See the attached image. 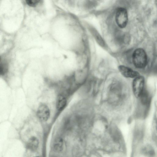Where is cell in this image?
<instances>
[{
    "label": "cell",
    "mask_w": 157,
    "mask_h": 157,
    "mask_svg": "<svg viewBox=\"0 0 157 157\" xmlns=\"http://www.w3.org/2000/svg\"><path fill=\"white\" fill-rule=\"evenodd\" d=\"M132 60L135 67L138 68H142L145 67L147 64V56L143 49L137 48L133 53Z\"/></svg>",
    "instance_id": "cell-1"
},
{
    "label": "cell",
    "mask_w": 157,
    "mask_h": 157,
    "mask_svg": "<svg viewBox=\"0 0 157 157\" xmlns=\"http://www.w3.org/2000/svg\"><path fill=\"white\" fill-rule=\"evenodd\" d=\"M115 19L118 25L123 28L126 26L128 21V16L126 10L123 7H120L117 10Z\"/></svg>",
    "instance_id": "cell-2"
},
{
    "label": "cell",
    "mask_w": 157,
    "mask_h": 157,
    "mask_svg": "<svg viewBox=\"0 0 157 157\" xmlns=\"http://www.w3.org/2000/svg\"><path fill=\"white\" fill-rule=\"evenodd\" d=\"M144 78L139 76L134 79L132 83V90L134 94L137 98L139 97L144 91Z\"/></svg>",
    "instance_id": "cell-3"
},
{
    "label": "cell",
    "mask_w": 157,
    "mask_h": 157,
    "mask_svg": "<svg viewBox=\"0 0 157 157\" xmlns=\"http://www.w3.org/2000/svg\"><path fill=\"white\" fill-rule=\"evenodd\" d=\"M50 115V111L48 106L44 103L40 104L36 111V115L38 118L42 121L46 122L49 119Z\"/></svg>",
    "instance_id": "cell-4"
},
{
    "label": "cell",
    "mask_w": 157,
    "mask_h": 157,
    "mask_svg": "<svg viewBox=\"0 0 157 157\" xmlns=\"http://www.w3.org/2000/svg\"><path fill=\"white\" fill-rule=\"evenodd\" d=\"M118 69L121 74L126 78H135L140 75L138 72L124 65L119 66Z\"/></svg>",
    "instance_id": "cell-5"
},
{
    "label": "cell",
    "mask_w": 157,
    "mask_h": 157,
    "mask_svg": "<svg viewBox=\"0 0 157 157\" xmlns=\"http://www.w3.org/2000/svg\"><path fill=\"white\" fill-rule=\"evenodd\" d=\"M67 104V99L65 96L62 94H59L57 97L56 107L57 111L60 112L66 107Z\"/></svg>",
    "instance_id": "cell-6"
},
{
    "label": "cell",
    "mask_w": 157,
    "mask_h": 157,
    "mask_svg": "<svg viewBox=\"0 0 157 157\" xmlns=\"http://www.w3.org/2000/svg\"><path fill=\"white\" fill-rule=\"evenodd\" d=\"M39 142L38 139L34 137H32L29 140L27 145V147L32 150H36L38 147Z\"/></svg>",
    "instance_id": "cell-7"
},
{
    "label": "cell",
    "mask_w": 157,
    "mask_h": 157,
    "mask_svg": "<svg viewBox=\"0 0 157 157\" xmlns=\"http://www.w3.org/2000/svg\"><path fill=\"white\" fill-rule=\"evenodd\" d=\"M142 152L145 155L152 157L155 154V152L153 147L150 146H145L142 149Z\"/></svg>",
    "instance_id": "cell-8"
},
{
    "label": "cell",
    "mask_w": 157,
    "mask_h": 157,
    "mask_svg": "<svg viewBox=\"0 0 157 157\" xmlns=\"http://www.w3.org/2000/svg\"><path fill=\"white\" fill-rule=\"evenodd\" d=\"M63 144L62 140L60 139H57L55 141L54 144L55 150L57 151H60L62 149Z\"/></svg>",
    "instance_id": "cell-9"
},
{
    "label": "cell",
    "mask_w": 157,
    "mask_h": 157,
    "mask_svg": "<svg viewBox=\"0 0 157 157\" xmlns=\"http://www.w3.org/2000/svg\"><path fill=\"white\" fill-rule=\"evenodd\" d=\"M7 66L3 63H0V75H4L7 71Z\"/></svg>",
    "instance_id": "cell-10"
},
{
    "label": "cell",
    "mask_w": 157,
    "mask_h": 157,
    "mask_svg": "<svg viewBox=\"0 0 157 157\" xmlns=\"http://www.w3.org/2000/svg\"><path fill=\"white\" fill-rule=\"evenodd\" d=\"M40 1L39 0H28L26 1V3L28 5L32 7L36 6L38 4Z\"/></svg>",
    "instance_id": "cell-11"
},
{
    "label": "cell",
    "mask_w": 157,
    "mask_h": 157,
    "mask_svg": "<svg viewBox=\"0 0 157 157\" xmlns=\"http://www.w3.org/2000/svg\"><path fill=\"white\" fill-rule=\"evenodd\" d=\"M95 37L96 40L99 44L101 46H103L104 45V41L100 36L97 34V35L95 36Z\"/></svg>",
    "instance_id": "cell-12"
},
{
    "label": "cell",
    "mask_w": 157,
    "mask_h": 157,
    "mask_svg": "<svg viewBox=\"0 0 157 157\" xmlns=\"http://www.w3.org/2000/svg\"><path fill=\"white\" fill-rule=\"evenodd\" d=\"M0 61H1V57H0Z\"/></svg>",
    "instance_id": "cell-13"
},
{
    "label": "cell",
    "mask_w": 157,
    "mask_h": 157,
    "mask_svg": "<svg viewBox=\"0 0 157 157\" xmlns=\"http://www.w3.org/2000/svg\"></svg>",
    "instance_id": "cell-14"
}]
</instances>
